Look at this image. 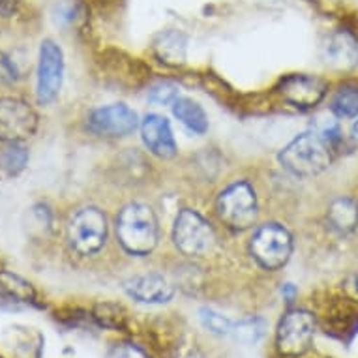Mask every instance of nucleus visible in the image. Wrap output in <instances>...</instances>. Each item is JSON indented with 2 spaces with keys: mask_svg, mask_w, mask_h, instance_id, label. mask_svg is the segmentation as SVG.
<instances>
[{
  "mask_svg": "<svg viewBox=\"0 0 358 358\" xmlns=\"http://www.w3.org/2000/svg\"><path fill=\"white\" fill-rule=\"evenodd\" d=\"M118 241L134 255H148L158 244V220L150 206L131 203L117 217Z\"/></svg>",
  "mask_w": 358,
  "mask_h": 358,
  "instance_id": "f257e3e1",
  "label": "nucleus"
},
{
  "mask_svg": "<svg viewBox=\"0 0 358 358\" xmlns=\"http://www.w3.org/2000/svg\"><path fill=\"white\" fill-rule=\"evenodd\" d=\"M280 162L296 176H313L329 169L332 162L329 143L319 134H302L280 154Z\"/></svg>",
  "mask_w": 358,
  "mask_h": 358,
  "instance_id": "f03ea898",
  "label": "nucleus"
},
{
  "mask_svg": "<svg viewBox=\"0 0 358 358\" xmlns=\"http://www.w3.org/2000/svg\"><path fill=\"white\" fill-rule=\"evenodd\" d=\"M252 255L266 271H278L287 263L293 252V238L289 231L278 223L259 227L250 244Z\"/></svg>",
  "mask_w": 358,
  "mask_h": 358,
  "instance_id": "7ed1b4c3",
  "label": "nucleus"
},
{
  "mask_svg": "<svg viewBox=\"0 0 358 358\" xmlns=\"http://www.w3.org/2000/svg\"><path fill=\"white\" fill-rule=\"evenodd\" d=\"M217 214L233 229H248L257 220V197L248 182H235L217 199Z\"/></svg>",
  "mask_w": 358,
  "mask_h": 358,
  "instance_id": "20e7f679",
  "label": "nucleus"
},
{
  "mask_svg": "<svg viewBox=\"0 0 358 358\" xmlns=\"http://www.w3.org/2000/svg\"><path fill=\"white\" fill-rule=\"evenodd\" d=\"M107 236V222L103 212L88 206L83 208L70 220L68 225V238L77 253L92 255L100 252Z\"/></svg>",
  "mask_w": 358,
  "mask_h": 358,
  "instance_id": "39448f33",
  "label": "nucleus"
},
{
  "mask_svg": "<svg viewBox=\"0 0 358 358\" xmlns=\"http://www.w3.org/2000/svg\"><path fill=\"white\" fill-rule=\"evenodd\" d=\"M313 336H315V317L310 311H289L278 327V349L285 357H302L306 351H310Z\"/></svg>",
  "mask_w": 358,
  "mask_h": 358,
  "instance_id": "423d86ee",
  "label": "nucleus"
},
{
  "mask_svg": "<svg viewBox=\"0 0 358 358\" xmlns=\"http://www.w3.org/2000/svg\"><path fill=\"white\" fill-rule=\"evenodd\" d=\"M173 241L186 255H205L214 248L216 236L205 217L186 208L176 216Z\"/></svg>",
  "mask_w": 358,
  "mask_h": 358,
  "instance_id": "0eeeda50",
  "label": "nucleus"
},
{
  "mask_svg": "<svg viewBox=\"0 0 358 358\" xmlns=\"http://www.w3.org/2000/svg\"><path fill=\"white\" fill-rule=\"evenodd\" d=\"M38 115L19 98L0 100V141L23 143L36 134Z\"/></svg>",
  "mask_w": 358,
  "mask_h": 358,
  "instance_id": "6e6552de",
  "label": "nucleus"
},
{
  "mask_svg": "<svg viewBox=\"0 0 358 358\" xmlns=\"http://www.w3.org/2000/svg\"><path fill=\"white\" fill-rule=\"evenodd\" d=\"M64 59L62 51L51 40H45L40 48V64H38V101L51 103L62 87Z\"/></svg>",
  "mask_w": 358,
  "mask_h": 358,
  "instance_id": "1a4fd4ad",
  "label": "nucleus"
},
{
  "mask_svg": "<svg viewBox=\"0 0 358 358\" xmlns=\"http://www.w3.org/2000/svg\"><path fill=\"white\" fill-rule=\"evenodd\" d=\"M88 128L98 136L124 137L137 128V115L124 103L96 109L88 118Z\"/></svg>",
  "mask_w": 358,
  "mask_h": 358,
  "instance_id": "9d476101",
  "label": "nucleus"
},
{
  "mask_svg": "<svg viewBox=\"0 0 358 358\" xmlns=\"http://www.w3.org/2000/svg\"><path fill=\"white\" fill-rule=\"evenodd\" d=\"M280 94L291 106L308 109L323 100L327 94V83L315 76L294 73L283 79L280 85Z\"/></svg>",
  "mask_w": 358,
  "mask_h": 358,
  "instance_id": "9b49d317",
  "label": "nucleus"
},
{
  "mask_svg": "<svg viewBox=\"0 0 358 358\" xmlns=\"http://www.w3.org/2000/svg\"><path fill=\"white\" fill-rule=\"evenodd\" d=\"M124 291L141 304H165L175 294L173 285L158 274L129 278L124 282Z\"/></svg>",
  "mask_w": 358,
  "mask_h": 358,
  "instance_id": "f8f14e48",
  "label": "nucleus"
},
{
  "mask_svg": "<svg viewBox=\"0 0 358 358\" xmlns=\"http://www.w3.org/2000/svg\"><path fill=\"white\" fill-rule=\"evenodd\" d=\"M143 143L154 156L169 159L176 154V143L171 131V126L167 118L159 115H148L141 124Z\"/></svg>",
  "mask_w": 358,
  "mask_h": 358,
  "instance_id": "ddd939ff",
  "label": "nucleus"
},
{
  "mask_svg": "<svg viewBox=\"0 0 358 358\" xmlns=\"http://www.w3.org/2000/svg\"><path fill=\"white\" fill-rule=\"evenodd\" d=\"M323 60L334 70H351L358 64V43L347 32H336L323 45Z\"/></svg>",
  "mask_w": 358,
  "mask_h": 358,
  "instance_id": "4468645a",
  "label": "nucleus"
},
{
  "mask_svg": "<svg viewBox=\"0 0 358 358\" xmlns=\"http://www.w3.org/2000/svg\"><path fill=\"white\" fill-rule=\"evenodd\" d=\"M329 223L330 227L341 235L351 233L358 225V203L349 197H340L332 201L329 206Z\"/></svg>",
  "mask_w": 358,
  "mask_h": 358,
  "instance_id": "2eb2a0df",
  "label": "nucleus"
},
{
  "mask_svg": "<svg viewBox=\"0 0 358 358\" xmlns=\"http://www.w3.org/2000/svg\"><path fill=\"white\" fill-rule=\"evenodd\" d=\"M0 296L15 304H32L36 300V291L32 283L23 280L13 272H0Z\"/></svg>",
  "mask_w": 358,
  "mask_h": 358,
  "instance_id": "dca6fc26",
  "label": "nucleus"
},
{
  "mask_svg": "<svg viewBox=\"0 0 358 358\" xmlns=\"http://www.w3.org/2000/svg\"><path fill=\"white\" fill-rule=\"evenodd\" d=\"M173 113L175 117L180 120V122L189 128L195 134H205L208 129V118H206V113L203 111V107L194 100H188V98H178V100L173 103Z\"/></svg>",
  "mask_w": 358,
  "mask_h": 358,
  "instance_id": "f3484780",
  "label": "nucleus"
},
{
  "mask_svg": "<svg viewBox=\"0 0 358 358\" xmlns=\"http://www.w3.org/2000/svg\"><path fill=\"white\" fill-rule=\"evenodd\" d=\"M156 53L167 64H182L186 59V40L178 32H165L156 41Z\"/></svg>",
  "mask_w": 358,
  "mask_h": 358,
  "instance_id": "a211bd4d",
  "label": "nucleus"
},
{
  "mask_svg": "<svg viewBox=\"0 0 358 358\" xmlns=\"http://www.w3.org/2000/svg\"><path fill=\"white\" fill-rule=\"evenodd\" d=\"M330 109L336 117L355 118L358 117V88L343 87L334 94L330 101Z\"/></svg>",
  "mask_w": 358,
  "mask_h": 358,
  "instance_id": "6ab92c4d",
  "label": "nucleus"
},
{
  "mask_svg": "<svg viewBox=\"0 0 358 358\" xmlns=\"http://www.w3.org/2000/svg\"><path fill=\"white\" fill-rule=\"evenodd\" d=\"M29 162V152L24 150L19 143H8L4 152L0 156V165L6 171L8 175H17L24 169V165Z\"/></svg>",
  "mask_w": 358,
  "mask_h": 358,
  "instance_id": "aec40b11",
  "label": "nucleus"
},
{
  "mask_svg": "<svg viewBox=\"0 0 358 358\" xmlns=\"http://www.w3.org/2000/svg\"><path fill=\"white\" fill-rule=\"evenodd\" d=\"M264 329H266V324H264L263 319L250 317L242 319L241 323L233 324V334L242 343H257L263 338Z\"/></svg>",
  "mask_w": 358,
  "mask_h": 358,
  "instance_id": "412c9836",
  "label": "nucleus"
},
{
  "mask_svg": "<svg viewBox=\"0 0 358 358\" xmlns=\"http://www.w3.org/2000/svg\"><path fill=\"white\" fill-rule=\"evenodd\" d=\"M94 317L106 329H122L124 323H126V315H124L122 308L117 304H111V302H103V304L96 306Z\"/></svg>",
  "mask_w": 358,
  "mask_h": 358,
  "instance_id": "4be33fe9",
  "label": "nucleus"
},
{
  "mask_svg": "<svg viewBox=\"0 0 358 358\" xmlns=\"http://www.w3.org/2000/svg\"><path fill=\"white\" fill-rule=\"evenodd\" d=\"M201 321L205 324L206 329L214 332V334H231L233 332V323H231L229 319L223 317L220 313L212 310H201Z\"/></svg>",
  "mask_w": 358,
  "mask_h": 358,
  "instance_id": "5701e85b",
  "label": "nucleus"
},
{
  "mask_svg": "<svg viewBox=\"0 0 358 358\" xmlns=\"http://www.w3.org/2000/svg\"><path fill=\"white\" fill-rule=\"evenodd\" d=\"M148 100L158 106H173L178 100V88L171 83H158L150 88Z\"/></svg>",
  "mask_w": 358,
  "mask_h": 358,
  "instance_id": "b1692460",
  "label": "nucleus"
},
{
  "mask_svg": "<svg viewBox=\"0 0 358 358\" xmlns=\"http://www.w3.org/2000/svg\"><path fill=\"white\" fill-rule=\"evenodd\" d=\"M107 358H148L143 349L134 343H118L109 351Z\"/></svg>",
  "mask_w": 358,
  "mask_h": 358,
  "instance_id": "393cba45",
  "label": "nucleus"
},
{
  "mask_svg": "<svg viewBox=\"0 0 358 358\" xmlns=\"http://www.w3.org/2000/svg\"><path fill=\"white\" fill-rule=\"evenodd\" d=\"M343 291L349 299L358 300V271L349 274V276L343 280Z\"/></svg>",
  "mask_w": 358,
  "mask_h": 358,
  "instance_id": "a878e982",
  "label": "nucleus"
},
{
  "mask_svg": "<svg viewBox=\"0 0 358 358\" xmlns=\"http://www.w3.org/2000/svg\"><path fill=\"white\" fill-rule=\"evenodd\" d=\"M282 294L285 302H293L294 296H296V287H294L293 283H285L282 289Z\"/></svg>",
  "mask_w": 358,
  "mask_h": 358,
  "instance_id": "bb28decb",
  "label": "nucleus"
},
{
  "mask_svg": "<svg viewBox=\"0 0 358 358\" xmlns=\"http://www.w3.org/2000/svg\"><path fill=\"white\" fill-rule=\"evenodd\" d=\"M352 136H355L358 139V118H357V120H355V124H352Z\"/></svg>",
  "mask_w": 358,
  "mask_h": 358,
  "instance_id": "cd10ccee",
  "label": "nucleus"
}]
</instances>
